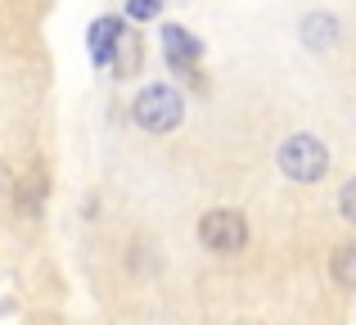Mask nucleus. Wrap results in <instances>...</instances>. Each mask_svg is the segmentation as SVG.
I'll return each instance as SVG.
<instances>
[{
	"label": "nucleus",
	"instance_id": "obj_6",
	"mask_svg": "<svg viewBox=\"0 0 356 325\" xmlns=\"http://www.w3.org/2000/svg\"><path fill=\"white\" fill-rule=\"evenodd\" d=\"M302 41L312 45V50H330V45L339 41V18L334 14H312L302 23Z\"/></svg>",
	"mask_w": 356,
	"mask_h": 325
},
{
	"label": "nucleus",
	"instance_id": "obj_9",
	"mask_svg": "<svg viewBox=\"0 0 356 325\" xmlns=\"http://www.w3.org/2000/svg\"><path fill=\"white\" fill-rule=\"evenodd\" d=\"M45 199V181H41V172H32L23 181V212H32V203H41Z\"/></svg>",
	"mask_w": 356,
	"mask_h": 325
},
{
	"label": "nucleus",
	"instance_id": "obj_3",
	"mask_svg": "<svg viewBox=\"0 0 356 325\" xmlns=\"http://www.w3.org/2000/svg\"><path fill=\"white\" fill-rule=\"evenodd\" d=\"M199 239L208 253H239L248 244V221L235 208H212L208 217L199 221Z\"/></svg>",
	"mask_w": 356,
	"mask_h": 325
},
{
	"label": "nucleus",
	"instance_id": "obj_1",
	"mask_svg": "<svg viewBox=\"0 0 356 325\" xmlns=\"http://www.w3.org/2000/svg\"><path fill=\"white\" fill-rule=\"evenodd\" d=\"M280 172L289 176V181H302V185H312V181H321L325 172H330V150H325L316 136H289L284 145H280Z\"/></svg>",
	"mask_w": 356,
	"mask_h": 325
},
{
	"label": "nucleus",
	"instance_id": "obj_7",
	"mask_svg": "<svg viewBox=\"0 0 356 325\" xmlns=\"http://www.w3.org/2000/svg\"><path fill=\"white\" fill-rule=\"evenodd\" d=\"M136 68H140V41L131 32H122L118 50H113V72H118V77H131Z\"/></svg>",
	"mask_w": 356,
	"mask_h": 325
},
{
	"label": "nucleus",
	"instance_id": "obj_8",
	"mask_svg": "<svg viewBox=\"0 0 356 325\" xmlns=\"http://www.w3.org/2000/svg\"><path fill=\"white\" fill-rule=\"evenodd\" d=\"M330 271H334V280H339L343 290H356V244H343L339 253H334Z\"/></svg>",
	"mask_w": 356,
	"mask_h": 325
},
{
	"label": "nucleus",
	"instance_id": "obj_2",
	"mask_svg": "<svg viewBox=\"0 0 356 325\" xmlns=\"http://www.w3.org/2000/svg\"><path fill=\"white\" fill-rule=\"evenodd\" d=\"M181 118H185V100L176 95L172 86H145L136 95V122L145 127V132L167 136V132L181 127Z\"/></svg>",
	"mask_w": 356,
	"mask_h": 325
},
{
	"label": "nucleus",
	"instance_id": "obj_5",
	"mask_svg": "<svg viewBox=\"0 0 356 325\" xmlns=\"http://www.w3.org/2000/svg\"><path fill=\"white\" fill-rule=\"evenodd\" d=\"M122 32H127V27H122L118 18H99V23L90 27V54H95V63H113V50H118Z\"/></svg>",
	"mask_w": 356,
	"mask_h": 325
},
{
	"label": "nucleus",
	"instance_id": "obj_11",
	"mask_svg": "<svg viewBox=\"0 0 356 325\" xmlns=\"http://www.w3.org/2000/svg\"><path fill=\"white\" fill-rule=\"evenodd\" d=\"M158 5H163V0H131V14H136V18H154L158 14Z\"/></svg>",
	"mask_w": 356,
	"mask_h": 325
},
{
	"label": "nucleus",
	"instance_id": "obj_4",
	"mask_svg": "<svg viewBox=\"0 0 356 325\" xmlns=\"http://www.w3.org/2000/svg\"><path fill=\"white\" fill-rule=\"evenodd\" d=\"M163 50H167V59H172V68H194L203 45H199V36H190L185 27H163Z\"/></svg>",
	"mask_w": 356,
	"mask_h": 325
},
{
	"label": "nucleus",
	"instance_id": "obj_10",
	"mask_svg": "<svg viewBox=\"0 0 356 325\" xmlns=\"http://www.w3.org/2000/svg\"><path fill=\"white\" fill-rule=\"evenodd\" d=\"M339 212H343V217H348L352 226H356V176H352L348 185H343V194H339Z\"/></svg>",
	"mask_w": 356,
	"mask_h": 325
}]
</instances>
